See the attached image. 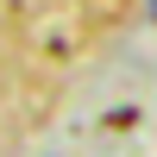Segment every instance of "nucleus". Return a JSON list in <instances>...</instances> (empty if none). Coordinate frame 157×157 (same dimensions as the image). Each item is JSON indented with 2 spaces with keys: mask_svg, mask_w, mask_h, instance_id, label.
<instances>
[{
  "mask_svg": "<svg viewBox=\"0 0 157 157\" xmlns=\"http://www.w3.org/2000/svg\"><path fill=\"white\" fill-rule=\"evenodd\" d=\"M151 13H157V0H151Z\"/></svg>",
  "mask_w": 157,
  "mask_h": 157,
  "instance_id": "obj_1",
  "label": "nucleus"
}]
</instances>
